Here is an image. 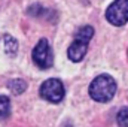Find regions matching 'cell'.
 Listing matches in <instances>:
<instances>
[{
  "instance_id": "6da1fadb",
  "label": "cell",
  "mask_w": 128,
  "mask_h": 127,
  "mask_svg": "<svg viewBox=\"0 0 128 127\" xmlns=\"http://www.w3.org/2000/svg\"><path fill=\"white\" fill-rule=\"evenodd\" d=\"M94 36V29L91 26H84L74 33V40L67 49V57L73 63H79L84 60L88 51V43Z\"/></svg>"
},
{
  "instance_id": "7a4b0ae2",
  "label": "cell",
  "mask_w": 128,
  "mask_h": 127,
  "mask_svg": "<svg viewBox=\"0 0 128 127\" xmlns=\"http://www.w3.org/2000/svg\"><path fill=\"white\" fill-rule=\"evenodd\" d=\"M115 93H116V82L107 73L98 75L96 79L91 82V85H90V96H91V99H94L96 102H100V103L110 102L113 99Z\"/></svg>"
},
{
  "instance_id": "3957f363",
  "label": "cell",
  "mask_w": 128,
  "mask_h": 127,
  "mask_svg": "<svg viewBox=\"0 0 128 127\" xmlns=\"http://www.w3.org/2000/svg\"><path fill=\"white\" fill-rule=\"evenodd\" d=\"M39 93L42 96V99H45V100H48L51 103H58L64 99L66 90H64V85L60 79L51 78V79H46L40 85Z\"/></svg>"
},
{
  "instance_id": "277c9868",
  "label": "cell",
  "mask_w": 128,
  "mask_h": 127,
  "mask_svg": "<svg viewBox=\"0 0 128 127\" xmlns=\"http://www.w3.org/2000/svg\"><path fill=\"white\" fill-rule=\"evenodd\" d=\"M106 20L116 27L128 23V0H115L106 11Z\"/></svg>"
},
{
  "instance_id": "5b68a950",
  "label": "cell",
  "mask_w": 128,
  "mask_h": 127,
  "mask_svg": "<svg viewBox=\"0 0 128 127\" xmlns=\"http://www.w3.org/2000/svg\"><path fill=\"white\" fill-rule=\"evenodd\" d=\"M33 61L39 69H49L54 64V55H52V49L49 46V42L46 39H40L37 42V45L34 46L32 52Z\"/></svg>"
},
{
  "instance_id": "8992f818",
  "label": "cell",
  "mask_w": 128,
  "mask_h": 127,
  "mask_svg": "<svg viewBox=\"0 0 128 127\" xmlns=\"http://www.w3.org/2000/svg\"><path fill=\"white\" fill-rule=\"evenodd\" d=\"M3 40H4V51H6V54L9 57H15L16 51H18V42H16V39L12 37V36H9V34H4Z\"/></svg>"
},
{
  "instance_id": "52a82bcc",
  "label": "cell",
  "mask_w": 128,
  "mask_h": 127,
  "mask_svg": "<svg viewBox=\"0 0 128 127\" xmlns=\"http://www.w3.org/2000/svg\"><path fill=\"white\" fill-rule=\"evenodd\" d=\"M8 87H9L10 93L15 94V96L22 94V93L27 90V84H26V81H22V79H12Z\"/></svg>"
},
{
  "instance_id": "ba28073f",
  "label": "cell",
  "mask_w": 128,
  "mask_h": 127,
  "mask_svg": "<svg viewBox=\"0 0 128 127\" xmlns=\"http://www.w3.org/2000/svg\"><path fill=\"white\" fill-rule=\"evenodd\" d=\"M10 115V100L8 96H0V120H6Z\"/></svg>"
},
{
  "instance_id": "9c48e42d",
  "label": "cell",
  "mask_w": 128,
  "mask_h": 127,
  "mask_svg": "<svg viewBox=\"0 0 128 127\" xmlns=\"http://www.w3.org/2000/svg\"><path fill=\"white\" fill-rule=\"evenodd\" d=\"M27 14L28 15H32V17H42V18H46L48 17V14H52L51 11H48V9H45V8H42L40 5H32L28 9H27Z\"/></svg>"
},
{
  "instance_id": "30bf717a",
  "label": "cell",
  "mask_w": 128,
  "mask_h": 127,
  "mask_svg": "<svg viewBox=\"0 0 128 127\" xmlns=\"http://www.w3.org/2000/svg\"><path fill=\"white\" fill-rule=\"evenodd\" d=\"M116 123L119 127H128V108H121L116 114Z\"/></svg>"
}]
</instances>
